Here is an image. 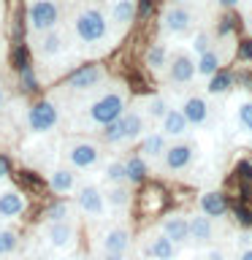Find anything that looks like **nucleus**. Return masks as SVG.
<instances>
[{
	"mask_svg": "<svg viewBox=\"0 0 252 260\" xmlns=\"http://www.w3.org/2000/svg\"><path fill=\"white\" fill-rule=\"evenodd\" d=\"M98 260H125V255H111V252H101Z\"/></svg>",
	"mask_w": 252,
	"mask_h": 260,
	"instance_id": "45",
	"label": "nucleus"
},
{
	"mask_svg": "<svg viewBox=\"0 0 252 260\" xmlns=\"http://www.w3.org/2000/svg\"><path fill=\"white\" fill-rule=\"evenodd\" d=\"M130 244H133V236L125 222L109 225L101 236V252H111V255H128Z\"/></svg>",
	"mask_w": 252,
	"mask_h": 260,
	"instance_id": "9",
	"label": "nucleus"
},
{
	"mask_svg": "<svg viewBox=\"0 0 252 260\" xmlns=\"http://www.w3.org/2000/svg\"><path fill=\"white\" fill-rule=\"evenodd\" d=\"M125 176H128L130 184L144 182V176H146V160L144 157H130L125 162Z\"/></svg>",
	"mask_w": 252,
	"mask_h": 260,
	"instance_id": "30",
	"label": "nucleus"
},
{
	"mask_svg": "<svg viewBox=\"0 0 252 260\" xmlns=\"http://www.w3.org/2000/svg\"><path fill=\"white\" fill-rule=\"evenodd\" d=\"M209 49H211V32H206V30L195 32L193 41H190V52L201 57L203 52H209Z\"/></svg>",
	"mask_w": 252,
	"mask_h": 260,
	"instance_id": "36",
	"label": "nucleus"
},
{
	"mask_svg": "<svg viewBox=\"0 0 252 260\" xmlns=\"http://www.w3.org/2000/svg\"><path fill=\"white\" fill-rule=\"evenodd\" d=\"M168 101L166 98H160V95H152V98H146V117H152V119H163L168 114Z\"/></svg>",
	"mask_w": 252,
	"mask_h": 260,
	"instance_id": "33",
	"label": "nucleus"
},
{
	"mask_svg": "<svg viewBox=\"0 0 252 260\" xmlns=\"http://www.w3.org/2000/svg\"><path fill=\"white\" fill-rule=\"evenodd\" d=\"M217 3L223 8H233V6H239V0H217Z\"/></svg>",
	"mask_w": 252,
	"mask_h": 260,
	"instance_id": "48",
	"label": "nucleus"
},
{
	"mask_svg": "<svg viewBox=\"0 0 252 260\" xmlns=\"http://www.w3.org/2000/svg\"><path fill=\"white\" fill-rule=\"evenodd\" d=\"M57 122H60V111H57V106L52 101H38L27 111L30 133H49V130L57 127Z\"/></svg>",
	"mask_w": 252,
	"mask_h": 260,
	"instance_id": "7",
	"label": "nucleus"
},
{
	"mask_svg": "<svg viewBox=\"0 0 252 260\" xmlns=\"http://www.w3.org/2000/svg\"><path fill=\"white\" fill-rule=\"evenodd\" d=\"M125 109H128L125 92H122V89H109V92H103L98 101H92V106L87 109V119L92 122V125L106 127L109 122L119 119L122 114H125Z\"/></svg>",
	"mask_w": 252,
	"mask_h": 260,
	"instance_id": "2",
	"label": "nucleus"
},
{
	"mask_svg": "<svg viewBox=\"0 0 252 260\" xmlns=\"http://www.w3.org/2000/svg\"><path fill=\"white\" fill-rule=\"evenodd\" d=\"M133 16H136V0H114V3H111L109 19L117 24L119 30H125L128 24L133 22Z\"/></svg>",
	"mask_w": 252,
	"mask_h": 260,
	"instance_id": "22",
	"label": "nucleus"
},
{
	"mask_svg": "<svg viewBox=\"0 0 252 260\" xmlns=\"http://www.w3.org/2000/svg\"><path fill=\"white\" fill-rule=\"evenodd\" d=\"M122 125H125V141H136L138 136H144V130H146V125H144V117L138 111H125L122 114Z\"/></svg>",
	"mask_w": 252,
	"mask_h": 260,
	"instance_id": "26",
	"label": "nucleus"
},
{
	"mask_svg": "<svg viewBox=\"0 0 252 260\" xmlns=\"http://www.w3.org/2000/svg\"><path fill=\"white\" fill-rule=\"evenodd\" d=\"M160 233L166 236V239L174 241L176 247H182V244L190 241V217H184V214H168L160 222Z\"/></svg>",
	"mask_w": 252,
	"mask_h": 260,
	"instance_id": "14",
	"label": "nucleus"
},
{
	"mask_svg": "<svg viewBox=\"0 0 252 260\" xmlns=\"http://www.w3.org/2000/svg\"><path fill=\"white\" fill-rule=\"evenodd\" d=\"M146 65H149L152 71H163L168 65V49L163 44H154L149 52H146Z\"/></svg>",
	"mask_w": 252,
	"mask_h": 260,
	"instance_id": "31",
	"label": "nucleus"
},
{
	"mask_svg": "<svg viewBox=\"0 0 252 260\" xmlns=\"http://www.w3.org/2000/svg\"><path fill=\"white\" fill-rule=\"evenodd\" d=\"M174 3H190V0H174Z\"/></svg>",
	"mask_w": 252,
	"mask_h": 260,
	"instance_id": "51",
	"label": "nucleus"
},
{
	"mask_svg": "<svg viewBox=\"0 0 252 260\" xmlns=\"http://www.w3.org/2000/svg\"><path fill=\"white\" fill-rule=\"evenodd\" d=\"M49 187H52V192L57 195H71L76 192V174H73V168H54L52 174H49Z\"/></svg>",
	"mask_w": 252,
	"mask_h": 260,
	"instance_id": "21",
	"label": "nucleus"
},
{
	"mask_svg": "<svg viewBox=\"0 0 252 260\" xmlns=\"http://www.w3.org/2000/svg\"><path fill=\"white\" fill-rule=\"evenodd\" d=\"M44 239L57 252H71L76 244V222L73 219H60V222H46L44 225Z\"/></svg>",
	"mask_w": 252,
	"mask_h": 260,
	"instance_id": "5",
	"label": "nucleus"
},
{
	"mask_svg": "<svg viewBox=\"0 0 252 260\" xmlns=\"http://www.w3.org/2000/svg\"><path fill=\"white\" fill-rule=\"evenodd\" d=\"M193 22H195L193 11L184 8L182 3L168 6L166 11H163V32H166V36H184V32L193 27Z\"/></svg>",
	"mask_w": 252,
	"mask_h": 260,
	"instance_id": "10",
	"label": "nucleus"
},
{
	"mask_svg": "<svg viewBox=\"0 0 252 260\" xmlns=\"http://www.w3.org/2000/svg\"><path fill=\"white\" fill-rule=\"evenodd\" d=\"M73 30H76V38L84 46H95V44H103V41L109 38L111 22H109V16H106L103 8L84 6L76 14V19H73Z\"/></svg>",
	"mask_w": 252,
	"mask_h": 260,
	"instance_id": "1",
	"label": "nucleus"
},
{
	"mask_svg": "<svg viewBox=\"0 0 252 260\" xmlns=\"http://www.w3.org/2000/svg\"><path fill=\"white\" fill-rule=\"evenodd\" d=\"M27 260H49V257H44V255H36V257H27Z\"/></svg>",
	"mask_w": 252,
	"mask_h": 260,
	"instance_id": "50",
	"label": "nucleus"
},
{
	"mask_svg": "<svg viewBox=\"0 0 252 260\" xmlns=\"http://www.w3.org/2000/svg\"><path fill=\"white\" fill-rule=\"evenodd\" d=\"M149 14H152V0H138V16L146 19Z\"/></svg>",
	"mask_w": 252,
	"mask_h": 260,
	"instance_id": "42",
	"label": "nucleus"
},
{
	"mask_svg": "<svg viewBox=\"0 0 252 260\" xmlns=\"http://www.w3.org/2000/svg\"><path fill=\"white\" fill-rule=\"evenodd\" d=\"M182 114H184V119H187V125H190V127H206L209 117H211L209 103L203 101L201 95H190V98H187V101L182 103Z\"/></svg>",
	"mask_w": 252,
	"mask_h": 260,
	"instance_id": "16",
	"label": "nucleus"
},
{
	"mask_svg": "<svg viewBox=\"0 0 252 260\" xmlns=\"http://www.w3.org/2000/svg\"><path fill=\"white\" fill-rule=\"evenodd\" d=\"M206 260H225V252L223 249H211L206 255Z\"/></svg>",
	"mask_w": 252,
	"mask_h": 260,
	"instance_id": "44",
	"label": "nucleus"
},
{
	"mask_svg": "<svg viewBox=\"0 0 252 260\" xmlns=\"http://www.w3.org/2000/svg\"><path fill=\"white\" fill-rule=\"evenodd\" d=\"M236 219H239L244 228H252V211L247 206H236Z\"/></svg>",
	"mask_w": 252,
	"mask_h": 260,
	"instance_id": "39",
	"label": "nucleus"
},
{
	"mask_svg": "<svg viewBox=\"0 0 252 260\" xmlns=\"http://www.w3.org/2000/svg\"><path fill=\"white\" fill-rule=\"evenodd\" d=\"M166 76L171 84H190L195 79V60L190 52H176L174 57H168V65H166Z\"/></svg>",
	"mask_w": 252,
	"mask_h": 260,
	"instance_id": "11",
	"label": "nucleus"
},
{
	"mask_svg": "<svg viewBox=\"0 0 252 260\" xmlns=\"http://www.w3.org/2000/svg\"><path fill=\"white\" fill-rule=\"evenodd\" d=\"M168 149V144H166V136L160 133V130H152L149 136H144V144H141V157L144 160H158L163 157Z\"/></svg>",
	"mask_w": 252,
	"mask_h": 260,
	"instance_id": "23",
	"label": "nucleus"
},
{
	"mask_svg": "<svg viewBox=\"0 0 252 260\" xmlns=\"http://www.w3.org/2000/svg\"><path fill=\"white\" fill-rule=\"evenodd\" d=\"M239 60H244V62L252 60V41H241L239 44Z\"/></svg>",
	"mask_w": 252,
	"mask_h": 260,
	"instance_id": "41",
	"label": "nucleus"
},
{
	"mask_svg": "<svg viewBox=\"0 0 252 260\" xmlns=\"http://www.w3.org/2000/svg\"><path fill=\"white\" fill-rule=\"evenodd\" d=\"M8 174V160L6 157H0V179H3Z\"/></svg>",
	"mask_w": 252,
	"mask_h": 260,
	"instance_id": "47",
	"label": "nucleus"
},
{
	"mask_svg": "<svg viewBox=\"0 0 252 260\" xmlns=\"http://www.w3.org/2000/svg\"><path fill=\"white\" fill-rule=\"evenodd\" d=\"M60 16H62L60 0H30L27 3V24L36 36L38 32L57 30Z\"/></svg>",
	"mask_w": 252,
	"mask_h": 260,
	"instance_id": "3",
	"label": "nucleus"
},
{
	"mask_svg": "<svg viewBox=\"0 0 252 260\" xmlns=\"http://www.w3.org/2000/svg\"><path fill=\"white\" fill-rule=\"evenodd\" d=\"M27 209V201L19 190H3L0 192V217L3 219H16Z\"/></svg>",
	"mask_w": 252,
	"mask_h": 260,
	"instance_id": "18",
	"label": "nucleus"
},
{
	"mask_svg": "<svg viewBox=\"0 0 252 260\" xmlns=\"http://www.w3.org/2000/svg\"><path fill=\"white\" fill-rule=\"evenodd\" d=\"M103 176H106V182H109V184H125L128 182V176H125V160H111L109 166H106Z\"/></svg>",
	"mask_w": 252,
	"mask_h": 260,
	"instance_id": "32",
	"label": "nucleus"
},
{
	"mask_svg": "<svg viewBox=\"0 0 252 260\" xmlns=\"http://www.w3.org/2000/svg\"><path fill=\"white\" fill-rule=\"evenodd\" d=\"M236 260H252V247H244L239 255H236Z\"/></svg>",
	"mask_w": 252,
	"mask_h": 260,
	"instance_id": "46",
	"label": "nucleus"
},
{
	"mask_svg": "<svg viewBox=\"0 0 252 260\" xmlns=\"http://www.w3.org/2000/svg\"><path fill=\"white\" fill-rule=\"evenodd\" d=\"M19 249V233L8 225H0V257H11Z\"/></svg>",
	"mask_w": 252,
	"mask_h": 260,
	"instance_id": "27",
	"label": "nucleus"
},
{
	"mask_svg": "<svg viewBox=\"0 0 252 260\" xmlns=\"http://www.w3.org/2000/svg\"><path fill=\"white\" fill-rule=\"evenodd\" d=\"M236 174H239L244 182H252V162H249V160H239V166H236Z\"/></svg>",
	"mask_w": 252,
	"mask_h": 260,
	"instance_id": "38",
	"label": "nucleus"
},
{
	"mask_svg": "<svg viewBox=\"0 0 252 260\" xmlns=\"http://www.w3.org/2000/svg\"><path fill=\"white\" fill-rule=\"evenodd\" d=\"M19 76H22V87L27 89V92H33V89H36V76H33V68H27V71H22Z\"/></svg>",
	"mask_w": 252,
	"mask_h": 260,
	"instance_id": "40",
	"label": "nucleus"
},
{
	"mask_svg": "<svg viewBox=\"0 0 252 260\" xmlns=\"http://www.w3.org/2000/svg\"><path fill=\"white\" fill-rule=\"evenodd\" d=\"M103 141L106 144H122L125 141V125H122V117L109 122V125L103 127Z\"/></svg>",
	"mask_w": 252,
	"mask_h": 260,
	"instance_id": "34",
	"label": "nucleus"
},
{
	"mask_svg": "<svg viewBox=\"0 0 252 260\" xmlns=\"http://www.w3.org/2000/svg\"><path fill=\"white\" fill-rule=\"evenodd\" d=\"M65 157H68L71 168L89 171L101 162V146L92 144V141H84V138H81V141H71L68 149H65Z\"/></svg>",
	"mask_w": 252,
	"mask_h": 260,
	"instance_id": "6",
	"label": "nucleus"
},
{
	"mask_svg": "<svg viewBox=\"0 0 252 260\" xmlns=\"http://www.w3.org/2000/svg\"><path fill=\"white\" fill-rule=\"evenodd\" d=\"M187 127L190 125H187L182 109H168V114L160 119V133L166 138H182L187 133Z\"/></svg>",
	"mask_w": 252,
	"mask_h": 260,
	"instance_id": "20",
	"label": "nucleus"
},
{
	"mask_svg": "<svg viewBox=\"0 0 252 260\" xmlns=\"http://www.w3.org/2000/svg\"><path fill=\"white\" fill-rule=\"evenodd\" d=\"M231 30H233V19H231V16H225L223 24H219V32H223V36H228Z\"/></svg>",
	"mask_w": 252,
	"mask_h": 260,
	"instance_id": "43",
	"label": "nucleus"
},
{
	"mask_svg": "<svg viewBox=\"0 0 252 260\" xmlns=\"http://www.w3.org/2000/svg\"><path fill=\"white\" fill-rule=\"evenodd\" d=\"M6 106V92H3V87H0V109Z\"/></svg>",
	"mask_w": 252,
	"mask_h": 260,
	"instance_id": "49",
	"label": "nucleus"
},
{
	"mask_svg": "<svg viewBox=\"0 0 252 260\" xmlns=\"http://www.w3.org/2000/svg\"><path fill=\"white\" fill-rule=\"evenodd\" d=\"M36 54L41 60H54V57L62 54L65 49V38L60 36V30H49V32H38L36 36Z\"/></svg>",
	"mask_w": 252,
	"mask_h": 260,
	"instance_id": "15",
	"label": "nucleus"
},
{
	"mask_svg": "<svg viewBox=\"0 0 252 260\" xmlns=\"http://www.w3.org/2000/svg\"><path fill=\"white\" fill-rule=\"evenodd\" d=\"M14 68L19 71V73L30 68V57H27V49H22V46H19V49H14Z\"/></svg>",
	"mask_w": 252,
	"mask_h": 260,
	"instance_id": "37",
	"label": "nucleus"
},
{
	"mask_svg": "<svg viewBox=\"0 0 252 260\" xmlns=\"http://www.w3.org/2000/svg\"><path fill=\"white\" fill-rule=\"evenodd\" d=\"M103 195H106V206L114 211H125L130 206V190L125 184H109V190Z\"/></svg>",
	"mask_w": 252,
	"mask_h": 260,
	"instance_id": "24",
	"label": "nucleus"
},
{
	"mask_svg": "<svg viewBox=\"0 0 252 260\" xmlns=\"http://www.w3.org/2000/svg\"><path fill=\"white\" fill-rule=\"evenodd\" d=\"M76 209L81 211V217L92 219V222H101L109 214V206H106V195L98 184H81L76 187Z\"/></svg>",
	"mask_w": 252,
	"mask_h": 260,
	"instance_id": "4",
	"label": "nucleus"
},
{
	"mask_svg": "<svg viewBox=\"0 0 252 260\" xmlns=\"http://www.w3.org/2000/svg\"><path fill=\"white\" fill-rule=\"evenodd\" d=\"M231 87H233V76L228 71H217L214 76L209 79V87H206V92L209 95H225V92H231Z\"/></svg>",
	"mask_w": 252,
	"mask_h": 260,
	"instance_id": "28",
	"label": "nucleus"
},
{
	"mask_svg": "<svg viewBox=\"0 0 252 260\" xmlns=\"http://www.w3.org/2000/svg\"><path fill=\"white\" fill-rule=\"evenodd\" d=\"M176 244L166 239L160 231H154L146 236V241H144V255L149 257V260H174L176 257Z\"/></svg>",
	"mask_w": 252,
	"mask_h": 260,
	"instance_id": "13",
	"label": "nucleus"
},
{
	"mask_svg": "<svg viewBox=\"0 0 252 260\" xmlns=\"http://www.w3.org/2000/svg\"><path fill=\"white\" fill-rule=\"evenodd\" d=\"M236 122H239V127L244 133L252 136V101H241L236 106Z\"/></svg>",
	"mask_w": 252,
	"mask_h": 260,
	"instance_id": "35",
	"label": "nucleus"
},
{
	"mask_svg": "<svg viewBox=\"0 0 252 260\" xmlns=\"http://www.w3.org/2000/svg\"><path fill=\"white\" fill-rule=\"evenodd\" d=\"M60 219H73V209L68 201H57L44 211V222H60Z\"/></svg>",
	"mask_w": 252,
	"mask_h": 260,
	"instance_id": "29",
	"label": "nucleus"
},
{
	"mask_svg": "<svg viewBox=\"0 0 252 260\" xmlns=\"http://www.w3.org/2000/svg\"><path fill=\"white\" fill-rule=\"evenodd\" d=\"M198 209H201V214H203V217L219 219V217H225V211H228V201H225V195H223V192L209 190V192H203V195H201Z\"/></svg>",
	"mask_w": 252,
	"mask_h": 260,
	"instance_id": "19",
	"label": "nucleus"
},
{
	"mask_svg": "<svg viewBox=\"0 0 252 260\" xmlns=\"http://www.w3.org/2000/svg\"><path fill=\"white\" fill-rule=\"evenodd\" d=\"M198 157V146L190 141H179L174 146H168L166 154H163V168L171 171V174H179V171H187Z\"/></svg>",
	"mask_w": 252,
	"mask_h": 260,
	"instance_id": "8",
	"label": "nucleus"
},
{
	"mask_svg": "<svg viewBox=\"0 0 252 260\" xmlns=\"http://www.w3.org/2000/svg\"><path fill=\"white\" fill-rule=\"evenodd\" d=\"M73 260H84V257H73Z\"/></svg>",
	"mask_w": 252,
	"mask_h": 260,
	"instance_id": "52",
	"label": "nucleus"
},
{
	"mask_svg": "<svg viewBox=\"0 0 252 260\" xmlns=\"http://www.w3.org/2000/svg\"><path fill=\"white\" fill-rule=\"evenodd\" d=\"M219 65H223V57H219V52H217V49H209V52H203V54L198 57V62H195V73H198V76L211 79V76L219 71Z\"/></svg>",
	"mask_w": 252,
	"mask_h": 260,
	"instance_id": "25",
	"label": "nucleus"
},
{
	"mask_svg": "<svg viewBox=\"0 0 252 260\" xmlns=\"http://www.w3.org/2000/svg\"><path fill=\"white\" fill-rule=\"evenodd\" d=\"M190 241L201 244V247H209L214 241V219L203 217L201 211L190 217Z\"/></svg>",
	"mask_w": 252,
	"mask_h": 260,
	"instance_id": "17",
	"label": "nucleus"
},
{
	"mask_svg": "<svg viewBox=\"0 0 252 260\" xmlns=\"http://www.w3.org/2000/svg\"><path fill=\"white\" fill-rule=\"evenodd\" d=\"M103 68L101 65H81L71 73L68 79H65V87L71 89V92H89V89H95L98 84L103 81Z\"/></svg>",
	"mask_w": 252,
	"mask_h": 260,
	"instance_id": "12",
	"label": "nucleus"
}]
</instances>
